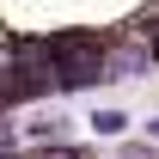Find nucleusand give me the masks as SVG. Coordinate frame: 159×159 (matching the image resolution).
Returning a JSON list of instances; mask_svg holds the SVG:
<instances>
[{
  "label": "nucleus",
  "mask_w": 159,
  "mask_h": 159,
  "mask_svg": "<svg viewBox=\"0 0 159 159\" xmlns=\"http://www.w3.org/2000/svg\"><path fill=\"white\" fill-rule=\"evenodd\" d=\"M153 55H159V31H153Z\"/></svg>",
  "instance_id": "1"
}]
</instances>
